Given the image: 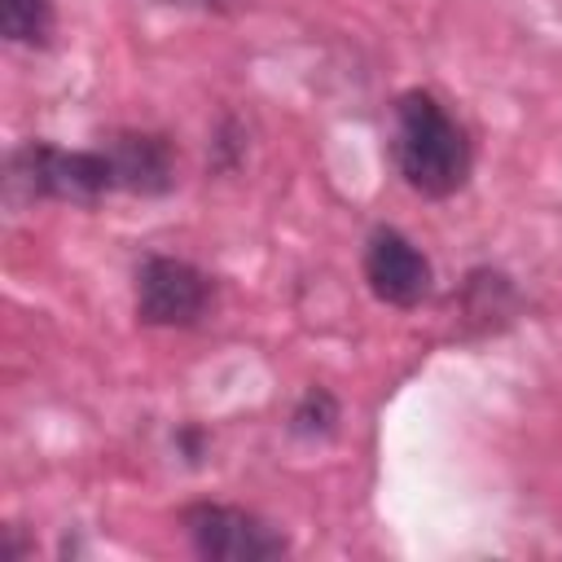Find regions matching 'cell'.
Listing matches in <instances>:
<instances>
[{
    "label": "cell",
    "instance_id": "cell-8",
    "mask_svg": "<svg viewBox=\"0 0 562 562\" xmlns=\"http://www.w3.org/2000/svg\"><path fill=\"white\" fill-rule=\"evenodd\" d=\"M338 417H342L338 400H334L325 386H307V391L294 400L285 430H290L294 439H303V443H321V439H329V435L338 430Z\"/></svg>",
    "mask_w": 562,
    "mask_h": 562
},
{
    "label": "cell",
    "instance_id": "cell-3",
    "mask_svg": "<svg viewBox=\"0 0 562 562\" xmlns=\"http://www.w3.org/2000/svg\"><path fill=\"white\" fill-rule=\"evenodd\" d=\"M180 531L189 549L206 562H268L290 553L281 527L259 518L255 509L224 505V501H193L180 509Z\"/></svg>",
    "mask_w": 562,
    "mask_h": 562
},
{
    "label": "cell",
    "instance_id": "cell-2",
    "mask_svg": "<svg viewBox=\"0 0 562 562\" xmlns=\"http://www.w3.org/2000/svg\"><path fill=\"white\" fill-rule=\"evenodd\" d=\"M391 162L413 193L443 202L470 184L474 145L430 88H404L391 105Z\"/></svg>",
    "mask_w": 562,
    "mask_h": 562
},
{
    "label": "cell",
    "instance_id": "cell-7",
    "mask_svg": "<svg viewBox=\"0 0 562 562\" xmlns=\"http://www.w3.org/2000/svg\"><path fill=\"white\" fill-rule=\"evenodd\" d=\"M57 26V0H0V35L18 48H48Z\"/></svg>",
    "mask_w": 562,
    "mask_h": 562
},
{
    "label": "cell",
    "instance_id": "cell-1",
    "mask_svg": "<svg viewBox=\"0 0 562 562\" xmlns=\"http://www.w3.org/2000/svg\"><path fill=\"white\" fill-rule=\"evenodd\" d=\"M176 189V145L162 132H114L105 145L66 149L53 140H22L9 154V193L35 202L92 206L110 193L162 198Z\"/></svg>",
    "mask_w": 562,
    "mask_h": 562
},
{
    "label": "cell",
    "instance_id": "cell-6",
    "mask_svg": "<svg viewBox=\"0 0 562 562\" xmlns=\"http://www.w3.org/2000/svg\"><path fill=\"white\" fill-rule=\"evenodd\" d=\"M514 307H518V290H514V281H509L505 272H496V268H474V272L461 281V312H465L470 325L492 329V325L509 321Z\"/></svg>",
    "mask_w": 562,
    "mask_h": 562
},
{
    "label": "cell",
    "instance_id": "cell-10",
    "mask_svg": "<svg viewBox=\"0 0 562 562\" xmlns=\"http://www.w3.org/2000/svg\"><path fill=\"white\" fill-rule=\"evenodd\" d=\"M162 4H215V0H162Z\"/></svg>",
    "mask_w": 562,
    "mask_h": 562
},
{
    "label": "cell",
    "instance_id": "cell-9",
    "mask_svg": "<svg viewBox=\"0 0 562 562\" xmlns=\"http://www.w3.org/2000/svg\"><path fill=\"white\" fill-rule=\"evenodd\" d=\"M176 448H180L189 461H198V457L206 452V435H202L198 426H180V430H176Z\"/></svg>",
    "mask_w": 562,
    "mask_h": 562
},
{
    "label": "cell",
    "instance_id": "cell-5",
    "mask_svg": "<svg viewBox=\"0 0 562 562\" xmlns=\"http://www.w3.org/2000/svg\"><path fill=\"white\" fill-rule=\"evenodd\" d=\"M360 272H364L369 294L378 303H386V307H417L435 290V268H430L426 250L408 233H400L391 224H378L364 237Z\"/></svg>",
    "mask_w": 562,
    "mask_h": 562
},
{
    "label": "cell",
    "instance_id": "cell-4",
    "mask_svg": "<svg viewBox=\"0 0 562 562\" xmlns=\"http://www.w3.org/2000/svg\"><path fill=\"white\" fill-rule=\"evenodd\" d=\"M215 303V281L180 255H145L136 263V321L154 329H193Z\"/></svg>",
    "mask_w": 562,
    "mask_h": 562
}]
</instances>
